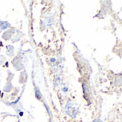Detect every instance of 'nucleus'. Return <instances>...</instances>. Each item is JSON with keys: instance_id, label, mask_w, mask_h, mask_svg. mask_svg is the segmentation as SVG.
<instances>
[{"instance_id": "1", "label": "nucleus", "mask_w": 122, "mask_h": 122, "mask_svg": "<svg viewBox=\"0 0 122 122\" xmlns=\"http://www.w3.org/2000/svg\"><path fill=\"white\" fill-rule=\"evenodd\" d=\"M66 111L68 116L75 118L78 111V106L73 102H68L66 106Z\"/></svg>"}, {"instance_id": "2", "label": "nucleus", "mask_w": 122, "mask_h": 122, "mask_svg": "<svg viewBox=\"0 0 122 122\" xmlns=\"http://www.w3.org/2000/svg\"><path fill=\"white\" fill-rule=\"evenodd\" d=\"M35 97L38 99V100H40L42 98V93L40 91L39 88L35 87Z\"/></svg>"}, {"instance_id": "3", "label": "nucleus", "mask_w": 122, "mask_h": 122, "mask_svg": "<svg viewBox=\"0 0 122 122\" xmlns=\"http://www.w3.org/2000/svg\"><path fill=\"white\" fill-rule=\"evenodd\" d=\"M9 26H10V25H9L7 22L0 21V28H1L2 30L7 29Z\"/></svg>"}, {"instance_id": "4", "label": "nucleus", "mask_w": 122, "mask_h": 122, "mask_svg": "<svg viewBox=\"0 0 122 122\" xmlns=\"http://www.w3.org/2000/svg\"><path fill=\"white\" fill-rule=\"evenodd\" d=\"M93 122H103V121H101V120H99V119H96V120H95Z\"/></svg>"}]
</instances>
